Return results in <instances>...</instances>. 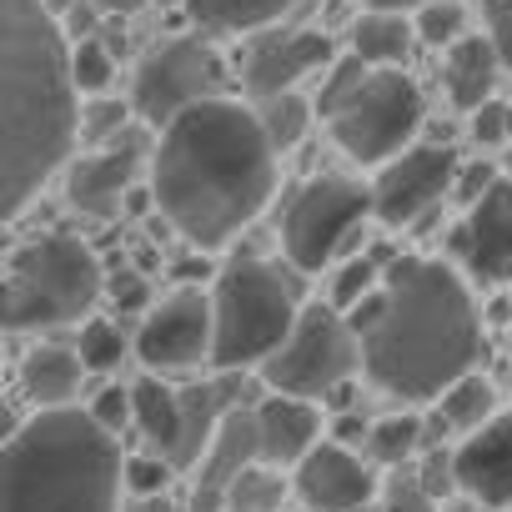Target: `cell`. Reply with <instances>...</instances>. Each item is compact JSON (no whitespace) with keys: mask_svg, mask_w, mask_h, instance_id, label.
<instances>
[{"mask_svg":"<svg viewBox=\"0 0 512 512\" xmlns=\"http://www.w3.org/2000/svg\"><path fill=\"white\" fill-rule=\"evenodd\" d=\"M362 372L402 402H437L482 357V317L467 282L432 256H397L387 282L347 312Z\"/></svg>","mask_w":512,"mask_h":512,"instance_id":"1","label":"cell"},{"mask_svg":"<svg viewBox=\"0 0 512 512\" xmlns=\"http://www.w3.org/2000/svg\"><path fill=\"white\" fill-rule=\"evenodd\" d=\"M151 191L156 211L201 251L251 226L277 191V151L256 106L221 96L176 116L151 151Z\"/></svg>","mask_w":512,"mask_h":512,"instance_id":"2","label":"cell"},{"mask_svg":"<svg viewBox=\"0 0 512 512\" xmlns=\"http://www.w3.org/2000/svg\"><path fill=\"white\" fill-rule=\"evenodd\" d=\"M81 136L71 41L46 0H0V206L16 221Z\"/></svg>","mask_w":512,"mask_h":512,"instance_id":"3","label":"cell"},{"mask_svg":"<svg viewBox=\"0 0 512 512\" xmlns=\"http://www.w3.org/2000/svg\"><path fill=\"white\" fill-rule=\"evenodd\" d=\"M126 457L81 407H51L21 422L0 467V512H121Z\"/></svg>","mask_w":512,"mask_h":512,"instance_id":"4","label":"cell"},{"mask_svg":"<svg viewBox=\"0 0 512 512\" xmlns=\"http://www.w3.org/2000/svg\"><path fill=\"white\" fill-rule=\"evenodd\" d=\"M211 312H216L211 362L221 372H246V367H267L272 352L292 337L302 317V292L292 267L267 262V256H236V262L221 267L211 287Z\"/></svg>","mask_w":512,"mask_h":512,"instance_id":"5","label":"cell"},{"mask_svg":"<svg viewBox=\"0 0 512 512\" xmlns=\"http://www.w3.org/2000/svg\"><path fill=\"white\" fill-rule=\"evenodd\" d=\"M106 292L101 256L66 231L31 236L11 251L6 267V327L11 332H56L71 322H91V307Z\"/></svg>","mask_w":512,"mask_h":512,"instance_id":"6","label":"cell"},{"mask_svg":"<svg viewBox=\"0 0 512 512\" xmlns=\"http://www.w3.org/2000/svg\"><path fill=\"white\" fill-rule=\"evenodd\" d=\"M372 216V186L352 176H312L282 211V256L292 272H327L357 246Z\"/></svg>","mask_w":512,"mask_h":512,"instance_id":"7","label":"cell"},{"mask_svg":"<svg viewBox=\"0 0 512 512\" xmlns=\"http://www.w3.org/2000/svg\"><path fill=\"white\" fill-rule=\"evenodd\" d=\"M357 367H362V342L352 322L332 302H312L302 307L292 337L262 367V382L282 397L312 402V397H337Z\"/></svg>","mask_w":512,"mask_h":512,"instance_id":"8","label":"cell"},{"mask_svg":"<svg viewBox=\"0 0 512 512\" xmlns=\"http://www.w3.org/2000/svg\"><path fill=\"white\" fill-rule=\"evenodd\" d=\"M422 116V86L407 71H372L362 91L327 121V131L357 166H387L402 151H412Z\"/></svg>","mask_w":512,"mask_h":512,"instance_id":"9","label":"cell"},{"mask_svg":"<svg viewBox=\"0 0 512 512\" xmlns=\"http://www.w3.org/2000/svg\"><path fill=\"white\" fill-rule=\"evenodd\" d=\"M221 91H226V61L216 56V46L206 36H171L136 66L131 111L136 121L166 131L176 116L221 101Z\"/></svg>","mask_w":512,"mask_h":512,"instance_id":"10","label":"cell"},{"mask_svg":"<svg viewBox=\"0 0 512 512\" xmlns=\"http://www.w3.org/2000/svg\"><path fill=\"white\" fill-rule=\"evenodd\" d=\"M136 362L156 377H171V372H191L201 362H211L216 352V312H211V297L196 292V287H176L171 297H161L141 327H136Z\"/></svg>","mask_w":512,"mask_h":512,"instance_id":"11","label":"cell"},{"mask_svg":"<svg viewBox=\"0 0 512 512\" xmlns=\"http://www.w3.org/2000/svg\"><path fill=\"white\" fill-rule=\"evenodd\" d=\"M457 151L452 146H412L397 161H387L372 181V216L392 231L427 221L442 196L457 191Z\"/></svg>","mask_w":512,"mask_h":512,"instance_id":"12","label":"cell"},{"mask_svg":"<svg viewBox=\"0 0 512 512\" xmlns=\"http://www.w3.org/2000/svg\"><path fill=\"white\" fill-rule=\"evenodd\" d=\"M337 61L332 36L307 31V26H272V31H256L246 56H241V86L256 101H272L297 91L312 71H327Z\"/></svg>","mask_w":512,"mask_h":512,"instance_id":"13","label":"cell"},{"mask_svg":"<svg viewBox=\"0 0 512 512\" xmlns=\"http://www.w3.org/2000/svg\"><path fill=\"white\" fill-rule=\"evenodd\" d=\"M141 166H146L141 131H126L121 141H111L101 151H86L81 161L66 166V201H71V211H81L91 221L121 216L131 191H136V181H141Z\"/></svg>","mask_w":512,"mask_h":512,"instance_id":"14","label":"cell"},{"mask_svg":"<svg viewBox=\"0 0 512 512\" xmlns=\"http://www.w3.org/2000/svg\"><path fill=\"white\" fill-rule=\"evenodd\" d=\"M246 407V372H221L211 382H191L181 387V422H176V442L161 452L176 472H196L201 457L211 452L221 422Z\"/></svg>","mask_w":512,"mask_h":512,"instance_id":"15","label":"cell"},{"mask_svg":"<svg viewBox=\"0 0 512 512\" xmlns=\"http://www.w3.org/2000/svg\"><path fill=\"white\" fill-rule=\"evenodd\" d=\"M292 492L307 512H362L377 497V477L342 442H322L307 462L292 467Z\"/></svg>","mask_w":512,"mask_h":512,"instance_id":"16","label":"cell"},{"mask_svg":"<svg viewBox=\"0 0 512 512\" xmlns=\"http://www.w3.org/2000/svg\"><path fill=\"white\" fill-rule=\"evenodd\" d=\"M462 267L482 282V287H502L512 282V181L502 176L477 206H467L457 236H452Z\"/></svg>","mask_w":512,"mask_h":512,"instance_id":"17","label":"cell"},{"mask_svg":"<svg viewBox=\"0 0 512 512\" xmlns=\"http://www.w3.org/2000/svg\"><path fill=\"white\" fill-rule=\"evenodd\" d=\"M256 462H267V457H262V432H256V407L246 402V407H236V412L221 422L211 452L201 457L196 482H191V512H226L231 482H236L246 467H256Z\"/></svg>","mask_w":512,"mask_h":512,"instance_id":"18","label":"cell"},{"mask_svg":"<svg viewBox=\"0 0 512 512\" xmlns=\"http://www.w3.org/2000/svg\"><path fill=\"white\" fill-rule=\"evenodd\" d=\"M457 487L482 507H512V407L457 442Z\"/></svg>","mask_w":512,"mask_h":512,"instance_id":"19","label":"cell"},{"mask_svg":"<svg viewBox=\"0 0 512 512\" xmlns=\"http://www.w3.org/2000/svg\"><path fill=\"white\" fill-rule=\"evenodd\" d=\"M256 432H262V457L272 467H297L322 447V417L302 397L272 392L267 402H256Z\"/></svg>","mask_w":512,"mask_h":512,"instance_id":"20","label":"cell"},{"mask_svg":"<svg viewBox=\"0 0 512 512\" xmlns=\"http://www.w3.org/2000/svg\"><path fill=\"white\" fill-rule=\"evenodd\" d=\"M497 71H502V56L487 36H467L457 41L447 56H442V86H447V101L457 111H482L497 91Z\"/></svg>","mask_w":512,"mask_h":512,"instance_id":"21","label":"cell"},{"mask_svg":"<svg viewBox=\"0 0 512 512\" xmlns=\"http://www.w3.org/2000/svg\"><path fill=\"white\" fill-rule=\"evenodd\" d=\"M86 362L76 357V347H56V342H36L21 357V392L36 402V412L51 407H71V397L81 392Z\"/></svg>","mask_w":512,"mask_h":512,"instance_id":"22","label":"cell"},{"mask_svg":"<svg viewBox=\"0 0 512 512\" xmlns=\"http://www.w3.org/2000/svg\"><path fill=\"white\" fill-rule=\"evenodd\" d=\"M302 0H186V16L206 36H256L272 31L282 16H292Z\"/></svg>","mask_w":512,"mask_h":512,"instance_id":"23","label":"cell"},{"mask_svg":"<svg viewBox=\"0 0 512 512\" xmlns=\"http://www.w3.org/2000/svg\"><path fill=\"white\" fill-rule=\"evenodd\" d=\"M412 41H417V26L397 11H367L352 21V56H362L372 71H402Z\"/></svg>","mask_w":512,"mask_h":512,"instance_id":"24","label":"cell"},{"mask_svg":"<svg viewBox=\"0 0 512 512\" xmlns=\"http://www.w3.org/2000/svg\"><path fill=\"white\" fill-rule=\"evenodd\" d=\"M492 417H497V387H492V377H482V372H467L462 382H452V387L437 397V427H442V432L472 437V432H482Z\"/></svg>","mask_w":512,"mask_h":512,"instance_id":"25","label":"cell"},{"mask_svg":"<svg viewBox=\"0 0 512 512\" xmlns=\"http://www.w3.org/2000/svg\"><path fill=\"white\" fill-rule=\"evenodd\" d=\"M131 402H136V427L146 432L151 452H166L176 442V422H181V387L146 372L131 382Z\"/></svg>","mask_w":512,"mask_h":512,"instance_id":"26","label":"cell"},{"mask_svg":"<svg viewBox=\"0 0 512 512\" xmlns=\"http://www.w3.org/2000/svg\"><path fill=\"white\" fill-rule=\"evenodd\" d=\"M367 457L377 467H412L427 447V422L417 412H392V417H377L372 432H367Z\"/></svg>","mask_w":512,"mask_h":512,"instance_id":"27","label":"cell"},{"mask_svg":"<svg viewBox=\"0 0 512 512\" xmlns=\"http://www.w3.org/2000/svg\"><path fill=\"white\" fill-rule=\"evenodd\" d=\"M312 116H317V101H307L302 91H287V96H272V101H256V121H262V131H267V141H272L277 156L292 151V146H302Z\"/></svg>","mask_w":512,"mask_h":512,"instance_id":"28","label":"cell"},{"mask_svg":"<svg viewBox=\"0 0 512 512\" xmlns=\"http://www.w3.org/2000/svg\"><path fill=\"white\" fill-rule=\"evenodd\" d=\"M282 502H287V477L272 462L246 467L226 492V512H282Z\"/></svg>","mask_w":512,"mask_h":512,"instance_id":"29","label":"cell"},{"mask_svg":"<svg viewBox=\"0 0 512 512\" xmlns=\"http://www.w3.org/2000/svg\"><path fill=\"white\" fill-rule=\"evenodd\" d=\"M76 357L86 362V372H116L126 357H136V342H131L111 317H91V322H81Z\"/></svg>","mask_w":512,"mask_h":512,"instance_id":"30","label":"cell"},{"mask_svg":"<svg viewBox=\"0 0 512 512\" xmlns=\"http://www.w3.org/2000/svg\"><path fill=\"white\" fill-rule=\"evenodd\" d=\"M392 267V262H387ZM387 267H382V256H372V251H362V256H347V262H337V277H332V292H327V302L347 317L357 302H367L382 282H387Z\"/></svg>","mask_w":512,"mask_h":512,"instance_id":"31","label":"cell"},{"mask_svg":"<svg viewBox=\"0 0 512 512\" xmlns=\"http://www.w3.org/2000/svg\"><path fill=\"white\" fill-rule=\"evenodd\" d=\"M367 76H372V66H367L362 56H352V51H347V56H337V61L327 66V76H322V91H317V116H322V121H332V116H337V111H342V106H347V101L362 91V81H367Z\"/></svg>","mask_w":512,"mask_h":512,"instance_id":"32","label":"cell"},{"mask_svg":"<svg viewBox=\"0 0 512 512\" xmlns=\"http://www.w3.org/2000/svg\"><path fill=\"white\" fill-rule=\"evenodd\" d=\"M412 26H417V41L422 46H432V51H452L457 41H467V11L457 6V0H437V6H422L417 16H412Z\"/></svg>","mask_w":512,"mask_h":512,"instance_id":"33","label":"cell"},{"mask_svg":"<svg viewBox=\"0 0 512 512\" xmlns=\"http://www.w3.org/2000/svg\"><path fill=\"white\" fill-rule=\"evenodd\" d=\"M131 101H116V96H96L91 106H81V141L86 146H111V141H121L126 131H131Z\"/></svg>","mask_w":512,"mask_h":512,"instance_id":"34","label":"cell"},{"mask_svg":"<svg viewBox=\"0 0 512 512\" xmlns=\"http://www.w3.org/2000/svg\"><path fill=\"white\" fill-rule=\"evenodd\" d=\"M71 71H76V91L96 101L116 81V51L101 36L96 41H81V46H71Z\"/></svg>","mask_w":512,"mask_h":512,"instance_id":"35","label":"cell"},{"mask_svg":"<svg viewBox=\"0 0 512 512\" xmlns=\"http://www.w3.org/2000/svg\"><path fill=\"white\" fill-rule=\"evenodd\" d=\"M171 477H176V467H171L161 452L126 457V492H131V502H141V497H166Z\"/></svg>","mask_w":512,"mask_h":512,"instance_id":"36","label":"cell"},{"mask_svg":"<svg viewBox=\"0 0 512 512\" xmlns=\"http://www.w3.org/2000/svg\"><path fill=\"white\" fill-rule=\"evenodd\" d=\"M106 432H121L126 422H136V402H131V387H121V382H106L101 392H96V402L86 407Z\"/></svg>","mask_w":512,"mask_h":512,"instance_id":"37","label":"cell"},{"mask_svg":"<svg viewBox=\"0 0 512 512\" xmlns=\"http://www.w3.org/2000/svg\"><path fill=\"white\" fill-rule=\"evenodd\" d=\"M472 141L477 146H512V126H507V101H487L482 111H472Z\"/></svg>","mask_w":512,"mask_h":512,"instance_id":"38","label":"cell"},{"mask_svg":"<svg viewBox=\"0 0 512 512\" xmlns=\"http://www.w3.org/2000/svg\"><path fill=\"white\" fill-rule=\"evenodd\" d=\"M482 26H487V41L497 46L502 66L512 71V0H482Z\"/></svg>","mask_w":512,"mask_h":512,"instance_id":"39","label":"cell"},{"mask_svg":"<svg viewBox=\"0 0 512 512\" xmlns=\"http://www.w3.org/2000/svg\"><path fill=\"white\" fill-rule=\"evenodd\" d=\"M382 512H442V502H432V497L417 487V477H397V482L387 487V497H382Z\"/></svg>","mask_w":512,"mask_h":512,"instance_id":"40","label":"cell"},{"mask_svg":"<svg viewBox=\"0 0 512 512\" xmlns=\"http://www.w3.org/2000/svg\"><path fill=\"white\" fill-rule=\"evenodd\" d=\"M497 181H502V171H497V166L472 161V166H462V171H457V191H452V196H457V201H467V206H477Z\"/></svg>","mask_w":512,"mask_h":512,"instance_id":"41","label":"cell"},{"mask_svg":"<svg viewBox=\"0 0 512 512\" xmlns=\"http://www.w3.org/2000/svg\"><path fill=\"white\" fill-rule=\"evenodd\" d=\"M111 302H116V312H151V302H146V277L141 272H121L116 282H111Z\"/></svg>","mask_w":512,"mask_h":512,"instance_id":"42","label":"cell"},{"mask_svg":"<svg viewBox=\"0 0 512 512\" xmlns=\"http://www.w3.org/2000/svg\"><path fill=\"white\" fill-rule=\"evenodd\" d=\"M96 6H101V16L121 21V16H136V11H146L151 0H96Z\"/></svg>","mask_w":512,"mask_h":512,"instance_id":"43","label":"cell"},{"mask_svg":"<svg viewBox=\"0 0 512 512\" xmlns=\"http://www.w3.org/2000/svg\"><path fill=\"white\" fill-rule=\"evenodd\" d=\"M367 11H397V16H407V11H422V6H437V0H362Z\"/></svg>","mask_w":512,"mask_h":512,"instance_id":"44","label":"cell"},{"mask_svg":"<svg viewBox=\"0 0 512 512\" xmlns=\"http://www.w3.org/2000/svg\"><path fill=\"white\" fill-rule=\"evenodd\" d=\"M442 512H482V502H472V497H457V502H442Z\"/></svg>","mask_w":512,"mask_h":512,"instance_id":"45","label":"cell"},{"mask_svg":"<svg viewBox=\"0 0 512 512\" xmlns=\"http://www.w3.org/2000/svg\"><path fill=\"white\" fill-rule=\"evenodd\" d=\"M502 176L512 181V146H507V156H502Z\"/></svg>","mask_w":512,"mask_h":512,"instance_id":"46","label":"cell"},{"mask_svg":"<svg viewBox=\"0 0 512 512\" xmlns=\"http://www.w3.org/2000/svg\"><path fill=\"white\" fill-rule=\"evenodd\" d=\"M507 126H512V101H507Z\"/></svg>","mask_w":512,"mask_h":512,"instance_id":"47","label":"cell"}]
</instances>
